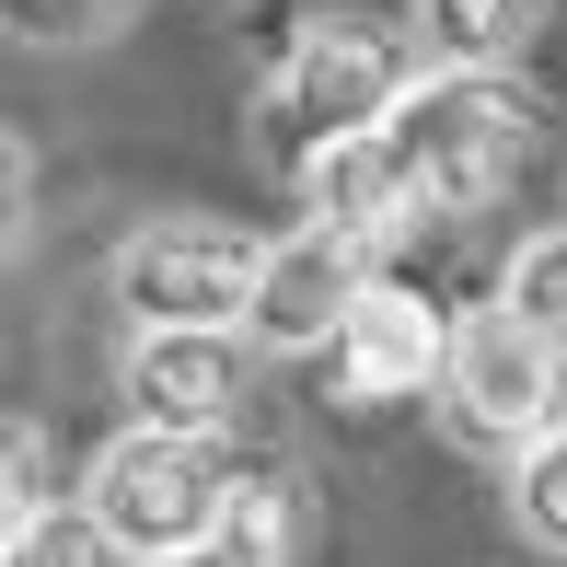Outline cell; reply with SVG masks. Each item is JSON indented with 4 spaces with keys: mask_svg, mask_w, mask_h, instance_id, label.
I'll use <instances>...</instances> for the list:
<instances>
[{
    "mask_svg": "<svg viewBox=\"0 0 567 567\" xmlns=\"http://www.w3.org/2000/svg\"><path fill=\"white\" fill-rule=\"evenodd\" d=\"M301 220H337L359 231V244H405L429 209H417V186H405V163H394V140H348V151H324L313 174H301Z\"/></svg>",
    "mask_w": 567,
    "mask_h": 567,
    "instance_id": "9c48e42d",
    "label": "cell"
},
{
    "mask_svg": "<svg viewBox=\"0 0 567 567\" xmlns=\"http://www.w3.org/2000/svg\"><path fill=\"white\" fill-rule=\"evenodd\" d=\"M47 429L35 417H12V498H0V522H47Z\"/></svg>",
    "mask_w": 567,
    "mask_h": 567,
    "instance_id": "2e32d148",
    "label": "cell"
},
{
    "mask_svg": "<svg viewBox=\"0 0 567 567\" xmlns=\"http://www.w3.org/2000/svg\"><path fill=\"white\" fill-rule=\"evenodd\" d=\"M244 486L255 475L231 463V441H186V429H140V417L82 463V509L116 533L127 567H163V556L220 545L231 509H244Z\"/></svg>",
    "mask_w": 567,
    "mask_h": 567,
    "instance_id": "3957f363",
    "label": "cell"
},
{
    "mask_svg": "<svg viewBox=\"0 0 567 567\" xmlns=\"http://www.w3.org/2000/svg\"><path fill=\"white\" fill-rule=\"evenodd\" d=\"M116 23H127V0H12L23 47H105Z\"/></svg>",
    "mask_w": 567,
    "mask_h": 567,
    "instance_id": "9a60e30c",
    "label": "cell"
},
{
    "mask_svg": "<svg viewBox=\"0 0 567 567\" xmlns=\"http://www.w3.org/2000/svg\"><path fill=\"white\" fill-rule=\"evenodd\" d=\"M255 348L244 324H186V337H127L116 359V394L140 429H186V441H231L255 394Z\"/></svg>",
    "mask_w": 567,
    "mask_h": 567,
    "instance_id": "52a82bcc",
    "label": "cell"
},
{
    "mask_svg": "<svg viewBox=\"0 0 567 567\" xmlns=\"http://www.w3.org/2000/svg\"><path fill=\"white\" fill-rule=\"evenodd\" d=\"M0 567H127V556H116V533L93 509H47V522L0 533Z\"/></svg>",
    "mask_w": 567,
    "mask_h": 567,
    "instance_id": "4fadbf2b",
    "label": "cell"
},
{
    "mask_svg": "<svg viewBox=\"0 0 567 567\" xmlns=\"http://www.w3.org/2000/svg\"><path fill=\"white\" fill-rule=\"evenodd\" d=\"M290 533H301V522H290V486H278V475H255L220 545H197V556H163V567H290Z\"/></svg>",
    "mask_w": 567,
    "mask_h": 567,
    "instance_id": "7c38bea8",
    "label": "cell"
},
{
    "mask_svg": "<svg viewBox=\"0 0 567 567\" xmlns=\"http://www.w3.org/2000/svg\"><path fill=\"white\" fill-rule=\"evenodd\" d=\"M533 127H545V105H533L522 70H429V82L394 105L382 140H394L417 209L463 220V209H498L509 197V174L533 163Z\"/></svg>",
    "mask_w": 567,
    "mask_h": 567,
    "instance_id": "7a4b0ae2",
    "label": "cell"
},
{
    "mask_svg": "<svg viewBox=\"0 0 567 567\" xmlns=\"http://www.w3.org/2000/svg\"><path fill=\"white\" fill-rule=\"evenodd\" d=\"M441 429H452L463 452H498V463H522L533 441H556V429H567V348H545L522 313H498V301L452 313Z\"/></svg>",
    "mask_w": 567,
    "mask_h": 567,
    "instance_id": "277c9868",
    "label": "cell"
},
{
    "mask_svg": "<svg viewBox=\"0 0 567 567\" xmlns=\"http://www.w3.org/2000/svg\"><path fill=\"white\" fill-rule=\"evenodd\" d=\"M556 0H405L429 70H522V47L545 35Z\"/></svg>",
    "mask_w": 567,
    "mask_h": 567,
    "instance_id": "30bf717a",
    "label": "cell"
},
{
    "mask_svg": "<svg viewBox=\"0 0 567 567\" xmlns=\"http://www.w3.org/2000/svg\"><path fill=\"white\" fill-rule=\"evenodd\" d=\"M417 82H429L417 23H382V12H301L290 47H278V70H267V93H255V151L301 186L324 151L394 127V105H405Z\"/></svg>",
    "mask_w": 567,
    "mask_h": 567,
    "instance_id": "6da1fadb",
    "label": "cell"
},
{
    "mask_svg": "<svg viewBox=\"0 0 567 567\" xmlns=\"http://www.w3.org/2000/svg\"><path fill=\"white\" fill-rule=\"evenodd\" d=\"M441 371H452V313L429 290L382 278L337 337V394L348 405H405V394H441Z\"/></svg>",
    "mask_w": 567,
    "mask_h": 567,
    "instance_id": "ba28073f",
    "label": "cell"
},
{
    "mask_svg": "<svg viewBox=\"0 0 567 567\" xmlns=\"http://www.w3.org/2000/svg\"><path fill=\"white\" fill-rule=\"evenodd\" d=\"M498 313H522L545 348H567V220L556 231H522V255L498 267Z\"/></svg>",
    "mask_w": 567,
    "mask_h": 567,
    "instance_id": "8fae6325",
    "label": "cell"
},
{
    "mask_svg": "<svg viewBox=\"0 0 567 567\" xmlns=\"http://www.w3.org/2000/svg\"><path fill=\"white\" fill-rule=\"evenodd\" d=\"M255 267H267V244H244L220 220H140L116 244L105 290H116L127 337H186V324H244L255 313Z\"/></svg>",
    "mask_w": 567,
    "mask_h": 567,
    "instance_id": "5b68a950",
    "label": "cell"
},
{
    "mask_svg": "<svg viewBox=\"0 0 567 567\" xmlns=\"http://www.w3.org/2000/svg\"><path fill=\"white\" fill-rule=\"evenodd\" d=\"M509 522H522V545L567 556V429H556V441H533L522 463H509Z\"/></svg>",
    "mask_w": 567,
    "mask_h": 567,
    "instance_id": "5bb4252c",
    "label": "cell"
},
{
    "mask_svg": "<svg viewBox=\"0 0 567 567\" xmlns=\"http://www.w3.org/2000/svg\"><path fill=\"white\" fill-rule=\"evenodd\" d=\"M371 255H382V244H359V231H337V220H290V231H267V267H255V313H244V337L267 348V359H313V348H337L348 313L382 290Z\"/></svg>",
    "mask_w": 567,
    "mask_h": 567,
    "instance_id": "8992f818",
    "label": "cell"
}]
</instances>
